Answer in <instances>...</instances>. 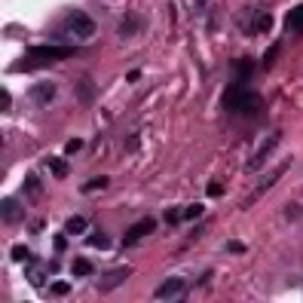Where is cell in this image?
I'll return each instance as SVG.
<instances>
[{
    "label": "cell",
    "instance_id": "1",
    "mask_svg": "<svg viewBox=\"0 0 303 303\" xmlns=\"http://www.w3.org/2000/svg\"><path fill=\"white\" fill-rule=\"evenodd\" d=\"M224 108L233 114H257L260 111V95L254 89H248L245 83H233L224 95Z\"/></svg>",
    "mask_w": 303,
    "mask_h": 303
},
{
    "label": "cell",
    "instance_id": "2",
    "mask_svg": "<svg viewBox=\"0 0 303 303\" xmlns=\"http://www.w3.org/2000/svg\"><path fill=\"white\" fill-rule=\"evenodd\" d=\"M239 28L245 31V34H266L273 28V15L266 12V9H257V6H248V9H242L239 12Z\"/></svg>",
    "mask_w": 303,
    "mask_h": 303
},
{
    "label": "cell",
    "instance_id": "3",
    "mask_svg": "<svg viewBox=\"0 0 303 303\" xmlns=\"http://www.w3.org/2000/svg\"><path fill=\"white\" fill-rule=\"evenodd\" d=\"M67 31L74 34L77 40H89V37L95 34L92 15H86V12H70V15H67Z\"/></svg>",
    "mask_w": 303,
    "mask_h": 303
},
{
    "label": "cell",
    "instance_id": "4",
    "mask_svg": "<svg viewBox=\"0 0 303 303\" xmlns=\"http://www.w3.org/2000/svg\"><path fill=\"white\" fill-rule=\"evenodd\" d=\"M187 294V282L181 276H169L166 282H159V288L153 291L156 300H178V297H184Z\"/></svg>",
    "mask_w": 303,
    "mask_h": 303
},
{
    "label": "cell",
    "instance_id": "5",
    "mask_svg": "<svg viewBox=\"0 0 303 303\" xmlns=\"http://www.w3.org/2000/svg\"><path fill=\"white\" fill-rule=\"evenodd\" d=\"M28 56L40 59V61H59V59L74 56V46H52V43H43V46H31Z\"/></svg>",
    "mask_w": 303,
    "mask_h": 303
},
{
    "label": "cell",
    "instance_id": "6",
    "mask_svg": "<svg viewBox=\"0 0 303 303\" xmlns=\"http://www.w3.org/2000/svg\"><path fill=\"white\" fill-rule=\"evenodd\" d=\"M129 276H132L129 266H117V270H108V273L98 279V291H101V294H111V291H117Z\"/></svg>",
    "mask_w": 303,
    "mask_h": 303
},
{
    "label": "cell",
    "instance_id": "7",
    "mask_svg": "<svg viewBox=\"0 0 303 303\" xmlns=\"http://www.w3.org/2000/svg\"><path fill=\"white\" fill-rule=\"evenodd\" d=\"M279 141H282V135H279V132H273V135L260 144V150H254V153H251V159H248V166H245V169H248V172H260V166L266 163V156H270V153L276 150Z\"/></svg>",
    "mask_w": 303,
    "mask_h": 303
},
{
    "label": "cell",
    "instance_id": "8",
    "mask_svg": "<svg viewBox=\"0 0 303 303\" xmlns=\"http://www.w3.org/2000/svg\"><path fill=\"white\" fill-rule=\"evenodd\" d=\"M153 230H156V221H153V218H144V221H138L135 227H129V233H126V239H122V242H126V245H135V242H141L144 236H150Z\"/></svg>",
    "mask_w": 303,
    "mask_h": 303
},
{
    "label": "cell",
    "instance_id": "9",
    "mask_svg": "<svg viewBox=\"0 0 303 303\" xmlns=\"http://www.w3.org/2000/svg\"><path fill=\"white\" fill-rule=\"evenodd\" d=\"M282 175H285V169H276V172H270V175H263V178H260V181L254 184V190H251V196H248V199H245V205H251L254 199H260V196H263L266 190H270V187H273V184L279 181V178H282Z\"/></svg>",
    "mask_w": 303,
    "mask_h": 303
},
{
    "label": "cell",
    "instance_id": "10",
    "mask_svg": "<svg viewBox=\"0 0 303 303\" xmlns=\"http://www.w3.org/2000/svg\"><path fill=\"white\" fill-rule=\"evenodd\" d=\"M0 211H3V224H19V221H22V205L15 202L12 196H3Z\"/></svg>",
    "mask_w": 303,
    "mask_h": 303
},
{
    "label": "cell",
    "instance_id": "11",
    "mask_svg": "<svg viewBox=\"0 0 303 303\" xmlns=\"http://www.w3.org/2000/svg\"><path fill=\"white\" fill-rule=\"evenodd\" d=\"M52 95H56V83H49V80H43V83H37V86L31 89V98L37 101V104H49Z\"/></svg>",
    "mask_w": 303,
    "mask_h": 303
},
{
    "label": "cell",
    "instance_id": "12",
    "mask_svg": "<svg viewBox=\"0 0 303 303\" xmlns=\"http://www.w3.org/2000/svg\"><path fill=\"white\" fill-rule=\"evenodd\" d=\"M285 25H288V31H294V34H303V3L285 15Z\"/></svg>",
    "mask_w": 303,
    "mask_h": 303
},
{
    "label": "cell",
    "instance_id": "13",
    "mask_svg": "<svg viewBox=\"0 0 303 303\" xmlns=\"http://www.w3.org/2000/svg\"><path fill=\"white\" fill-rule=\"evenodd\" d=\"M251 70H254V61L251 59H239L236 61V83H245L248 77H251Z\"/></svg>",
    "mask_w": 303,
    "mask_h": 303
},
{
    "label": "cell",
    "instance_id": "14",
    "mask_svg": "<svg viewBox=\"0 0 303 303\" xmlns=\"http://www.w3.org/2000/svg\"><path fill=\"white\" fill-rule=\"evenodd\" d=\"M64 230H67L70 236H80V233H86V230H89V221L86 218H67Z\"/></svg>",
    "mask_w": 303,
    "mask_h": 303
},
{
    "label": "cell",
    "instance_id": "15",
    "mask_svg": "<svg viewBox=\"0 0 303 303\" xmlns=\"http://www.w3.org/2000/svg\"><path fill=\"white\" fill-rule=\"evenodd\" d=\"M92 270H95L92 260H86V257H77L74 263H70V273L74 276H92Z\"/></svg>",
    "mask_w": 303,
    "mask_h": 303
},
{
    "label": "cell",
    "instance_id": "16",
    "mask_svg": "<svg viewBox=\"0 0 303 303\" xmlns=\"http://www.w3.org/2000/svg\"><path fill=\"white\" fill-rule=\"evenodd\" d=\"M138 28H141V19H138V15H126L122 25H120V34H122V37H132Z\"/></svg>",
    "mask_w": 303,
    "mask_h": 303
},
{
    "label": "cell",
    "instance_id": "17",
    "mask_svg": "<svg viewBox=\"0 0 303 303\" xmlns=\"http://www.w3.org/2000/svg\"><path fill=\"white\" fill-rule=\"evenodd\" d=\"M104 187H111V178H92V181H86L83 184V193H95V190H104Z\"/></svg>",
    "mask_w": 303,
    "mask_h": 303
},
{
    "label": "cell",
    "instance_id": "18",
    "mask_svg": "<svg viewBox=\"0 0 303 303\" xmlns=\"http://www.w3.org/2000/svg\"><path fill=\"white\" fill-rule=\"evenodd\" d=\"M202 202H193V205H187L184 208V221H196V218H202Z\"/></svg>",
    "mask_w": 303,
    "mask_h": 303
},
{
    "label": "cell",
    "instance_id": "19",
    "mask_svg": "<svg viewBox=\"0 0 303 303\" xmlns=\"http://www.w3.org/2000/svg\"><path fill=\"white\" fill-rule=\"evenodd\" d=\"M77 98H80V104H89V101H92V83H80L77 86Z\"/></svg>",
    "mask_w": 303,
    "mask_h": 303
},
{
    "label": "cell",
    "instance_id": "20",
    "mask_svg": "<svg viewBox=\"0 0 303 303\" xmlns=\"http://www.w3.org/2000/svg\"><path fill=\"white\" fill-rule=\"evenodd\" d=\"M49 169H52V175H59V178L67 175V163H64V159H49Z\"/></svg>",
    "mask_w": 303,
    "mask_h": 303
},
{
    "label": "cell",
    "instance_id": "21",
    "mask_svg": "<svg viewBox=\"0 0 303 303\" xmlns=\"http://www.w3.org/2000/svg\"><path fill=\"white\" fill-rule=\"evenodd\" d=\"M25 190H28V196H37V193H40V181H37L34 175H28V178H25Z\"/></svg>",
    "mask_w": 303,
    "mask_h": 303
},
{
    "label": "cell",
    "instance_id": "22",
    "mask_svg": "<svg viewBox=\"0 0 303 303\" xmlns=\"http://www.w3.org/2000/svg\"><path fill=\"white\" fill-rule=\"evenodd\" d=\"M56 297H64V294H70V285L67 282H52V288H49Z\"/></svg>",
    "mask_w": 303,
    "mask_h": 303
},
{
    "label": "cell",
    "instance_id": "23",
    "mask_svg": "<svg viewBox=\"0 0 303 303\" xmlns=\"http://www.w3.org/2000/svg\"><path fill=\"white\" fill-rule=\"evenodd\" d=\"M279 49H282V43H273V46H270V52H266V59H263V67H273V61H276V56H279Z\"/></svg>",
    "mask_w": 303,
    "mask_h": 303
},
{
    "label": "cell",
    "instance_id": "24",
    "mask_svg": "<svg viewBox=\"0 0 303 303\" xmlns=\"http://www.w3.org/2000/svg\"><path fill=\"white\" fill-rule=\"evenodd\" d=\"M9 257H12V260H28V248H25V245H15Z\"/></svg>",
    "mask_w": 303,
    "mask_h": 303
},
{
    "label": "cell",
    "instance_id": "25",
    "mask_svg": "<svg viewBox=\"0 0 303 303\" xmlns=\"http://www.w3.org/2000/svg\"><path fill=\"white\" fill-rule=\"evenodd\" d=\"M181 218H184V211H178V208H169L166 211V224H178Z\"/></svg>",
    "mask_w": 303,
    "mask_h": 303
},
{
    "label": "cell",
    "instance_id": "26",
    "mask_svg": "<svg viewBox=\"0 0 303 303\" xmlns=\"http://www.w3.org/2000/svg\"><path fill=\"white\" fill-rule=\"evenodd\" d=\"M89 245H95V248H108V239H104L101 233H92V236H89Z\"/></svg>",
    "mask_w": 303,
    "mask_h": 303
},
{
    "label": "cell",
    "instance_id": "27",
    "mask_svg": "<svg viewBox=\"0 0 303 303\" xmlns=\"http://www.w3.org/2000/svg\"><path fill=\"white\" fill-rule=\"evenodd\" d=\"M28 282L31 285H43V273L40 270H28Z\"/></svg>",
    "mask_w": 303,
    "mask_h": 303
},
{
    "label": "cell",
    "instance_id": "28",
    "mask_svg": "<svg viewBox=\"0 0 303 303\" xmlns=\"http://www.w3.org/2000/svg\"><path fill=\"white\" fill-rule=\"evenodd\" d=\"M80 147H83V141H80V138H70L67 144H64V150H67V153H77Z\"/></svg>",
    "mask_w": 303,
    "mask_h": 303
},
{
    "label": "cell",
    "instance_id": "29",
    "mask_svg": "<svg viewBox=\"0 0 303 303\" xmlns=\"http://www.w3.org/2000/svg\"><path fill=\"white\" fill-rule=\"evenodd\" d=\"M208 196H224V187L221 184H208Z\"/></svg>",
    "mask_w": 303,
    "mask_h": 303
},
{
    "label": "cell",
    "instance_id": "30",
    "mask_svg": "<svg viewBox=\"0 0 303 303\" xmlns=\"http://www.w3.org/2000/svg\"><path fill=\"white\" fill-rule=\"evenodd\" d=\"M0 108H3V111H9V92H6V89L0 92Z\"/></svg>",
    "mask_w": 303,
    "mask_h": 303
},
{
    "label": "cell",
    "instance_id": "31",
    "mask_svg": "<svg viewBox=\"0 0 303 303\" xmlns=\"http://www.w3.org/2000/svg\"><path fill=\"white\" fill-rule=\"evenodd\" d=\"M227 251H236V254H242V251H245V245H242V242H230V245H227Z\"/></svg>",
    "mask_w": 303,
    "mask_h": 303
},
{
    "label": "cell",
    "instance_id": "32",
    "mask_svg": "<svg viewBox=\"0 0 303 303\" xmlns=\"http://www.w3.org/2000/svg\"><path fill=\"white\" fill-rule=\"evenodd\" d=\"M64 248H67V239L64 236H56V251H64Z\"/></svg>",
    "mask_w": 303,
    "mask_h": 303
},
{
    "label": "cell",
    "instance_id": "33",
    "mask_svg": "<svg viewBox=\"0 0 303 303\" xmlns=\"http://www.w3.org/2000/svg\"><path fill=\"white\" fill-rule=\"evenodd\" d=\"M138 77H141V70H129V74H126V80H129V83H135Z\"/></svg>",
    "mask_w": 303,
    "mask_h": 303
},
{
    "label": "cell",
    "instance_id": "34",
    "mask_svg": "<svg viewBox=\"0 0 303 303\" xmlns=\"http://www.w3.org/2000/svg\"><path fill=\"white\" fill-rule=\"evenodd\" d=\"M196 3H199V6H205V0H196Z\"/></svg>",
    "mask_w": 303,
    "mask_h": 303
}]
</instances>
